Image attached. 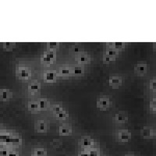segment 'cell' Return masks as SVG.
Returning a JSON list of instances; mask_svg holds the SVG:
<instances>
[{
  "label": "cell",
  "mask_w": 156,
  "mask_h": 156,
  "mask_svg": "<svg viewBox=\"0 0 156 156\" xmlns=\"http://www.w3.org/2000/svg\"><path fill=\"white\" fill-rule=\"evenodd\" d=\"M17 74L20 78L24 80L28 79L30 77V71L26 67H19L17 70Z\"/></svg>",
  "instance_id": "1"
},
{
  "label": "cell",
  "mask_w": 156,
  "mask_h": 156,
  "mask_svg": "<svg viewBox=\"0 0 156 156\" xmlns=\"http://www.w3.org/2000/svg\"><path fill=\"white\" fill-rule=\"evenodd\" d=\"M55 59V53L53 52H48L42 55V61L45 63H52V62Z\"/></svg>",
  "instance_id": "2"
},
{
  "label": "cell",
  "mask_w": 156,
  "mask_h": 156,
  "mask_svg": "<svg viewBox=\"0 0 156 156\" xmlns=\"http://www.w3.org/2000/svg\"><path fill=\"white\" fill-rule=\"evenodd\" d=\"M11 92L9 89H2L0 90V100L2 101H8L10 98Z\"/></svg>",
  "instance_id": "3"
},
{
  "label": "cell",
  "mask_w": 156,
  "mask_h": 156,
  "mask_svg": "<svg viewBox=\"0 0 156 156\" xmlns=\"http://www.w3.org/2000/svg\"><path fill=\"white\" fill-rule=\"evenodd\" d=\"M109 85L113 88H118L122 84V79L119 77H112L109 79Z\"/></svg>",
  "instance_id": "4"
},
{
  "label": "cell",
  "mask_w": 156,
  "mask_h": 156,
  "mask_svg": "<svg viewBox=\"0 0 156 156\" xmlns=\"http://www.w3.org/2000/svg\"><path fill=\"white\" fill-rule=\"evenodd\" d=\"M118 137H119V139L120 140V141L127 142L130 139V134L128 132L127 130H122V131L119 133Z\"/></svg>",
  "instance_id": "5"
},
{
  "label": "cell",
  "mask_w": 156,
  "mask_h": 156,
  "mask_svg": "<svg viewBox=\"0 0 156 156\" xmlns=\"http://www.w3.org/2000/svg\"><path fill=\"white\" fill-rule=\"evenodd\" d=\"M109 105V99L106 98H99L97 101V106L98 108H107Z\"/></svg>",
  "instance_id": "6"
},
{
  "label": "cell",
  "mask_w": 156,
  "mask_h": 156,
  "mask_svg": "<svg viewBox=\"0 0 156 156\" xmlns=\"http://www.w3.org/2000/svg\"><path fill=\"white\" fill-rule=\"evenodd\" d=\"M135 71L139 75H143L147 71V65L146 64H138L134 67Z\"/></svg>",
  "instance_id": "7"
},
{
  "label": "cell",
  "mask_w": 156,
  "mask_h": 156,
  "mask_svg": "<svg viewBox=\"0 0 156 156\" xmlns=\"http://www.w3.org/2000/svg\"><path fill=\"white\" fill-rule=\"evenodd\" d=\"M59 132H60V135L65 136V135H69L70 134H71V132H72V130H71V128L69 126L63 125L60 127Z\"/></svg>",
  "instance_id": "8"
},
{
  "label": "cell",
  "mask_w": 156,
  "mask_h": 156,
  "mask_svg": "<svg viewBox=\"0 0 156 156\" xmlns=\"http://www.w3.org/2000/svg\"><path fill=\"white\" fill-rule=\"evenodd\" d=\"M80 144L84 147H89L92 145V141L90 137H84L80 141Z\"/></svg>",
  "instance_id": "9"
},
{
  "label": "cell",
  "mask_w": 156,
  "mask_h": 156,
  "mask_svg": "<svg viewBox=\"0 0 156 156\" xmlns=\"http://www.w3.org/2000/svg\"><path fill=\"white\" fill-rule=\"evenodd\" d=\"M56 74L54 72H48L44 74V79L48 82H52L55 80Z\"/></svg>",
  "instance_id": "10"
},
{
  "label": "cell",
  "mask_w": 156,
  "mask_h": 156,
  "mask_svg": "<svg viewBox=\"0 0 156 156\" xmlns=\"http://www.w3.org/2000/svg\"><path fill=\"white\" fill-rule=\"evenodd\" d=\"M47 130V125L45 122H39L37 124V130L38 132H45Z\"/></svg>",
  "instance_id": "11"
},
{
  "label": "cell",
  "mask_w": 156,
  "mask_h": 156,
  "mask_svg": "<svg viewBox=\"0 0 156 156\" xmlns=\"http://www.w3.org/2000/svg\"><path fill=\"white\" fill-rule=\"evenodd\" d=\"M152 131L150 128H144V130H142L141 131V134H142V136L145 138H150V137H152Z\"/></svg>",
  "instance_id": "12"
},
{
  "label": "cell",
  "mask_w": 156,
  "mask_h": 156,
  "mask_svg": "<svg viewBox=\"0 0 156 156\" xmlns=\"http://www.w3.org/2000/svg\"><path fill=\"white\" fill-rule=\"evenodd\" d=\"M40 89V84L38 83H32L28 86L29 91L31 92H35Z\"/></svg>",
  "instance_id": "13"
},
{
  "label": "cell",
  "mask_w": 156,
  "mask_h": 156,
  "mask_svg": "<svg viewBox=\"0 0 156 156\" xmlns=\"http://www.w3.org/2000/svg\"><path fill=\"white\" fill-rule=\"evenodd\" d=\"M115 119L118 123H123L127 120V116L123 113H117L115 116Z\"/></svg>",
  "instance_id": "14"
},
{
  "label": "cell",
  "mask_w": 156,
  "mask_h": 156,
  "mask_svg": "<svg viewBox=\"0 0 156 156\" xmlns=\"http://www.w3.org/2000/svg\"><path fill=\"white\" fill-rule=\"evenodd\" d=\"M28 109L30 111H37L38 109H39V106H38V103L37 102H30L28 104Z\"/></svg>",
  "instance_id": "15"
},
{
  "label": "cell",
  "mask_w": 156,
  "mask_h": 156,
  "mask_svg": "<svg viewBox=\"0 0 156 156\" xmlns=\"http://www.w3.org/2000/svg\"><path fill=\"white\" fill-rule=\"evenodd\" d=\"M55 116L60 119H65L66 117L68 116V115H67V113L64 110H61L60 112H59L58 113L55 114Z\"/></svg>",
  "instance_id": "16"
},
{
  "label": "cell",
  "mask_w": 156,
  "mask_h": 156,
  "mask_svg": "<svg viewBox=\"0 0 156 156\" xmlns=\"http://www.w3.org/2000/svg\"><path fill=\"white\" fill-rule=\"evenodd\" d=\"M37 103H38L39 109H46L47 106H48V102H47L46 99H41V100H39V101H38Z\"/></svg>",
  "instance_id": "17"
},
{
  "label": "cell",
  "mask_w": 156,
  "mask_h": 156,
  "mask_svg": "<svg viewBox=\"0 0 156 156\" xmlns=\"http://www.w3.org/2000/svg\"><path fill=\"white\" fill-rule=\"evenodd\" d=\"M20 142H21V139L20 137H10V139L9 140V142L8 143H11V144H20Z\"/></svg>",
  "instance_id": "18"
},
{
  "label": "cell",
  "mask_w": 156,
  "mask_h": 156,
  "mask_svg": "<svg viewBox=\"0 0 156 156\" xmlns=\"http://www.w3.org/2000/svg\"><path fill=\"white\" fill-rule=\"evenodd\" d=\"M47 152L45 149H35V155L36 156H46Z\"/></svg>",
  "instance_id": "19"
},
{
  "label": "cell",
  "mask_w": 156,
  "mask_h": 156,
  "mask_svg": "<svg viewBox=\"0 0 156 156\" xmlns=\"http://www.w3.org/2000/svg\"><path fill=\"white\" fill-rule=\"evenodd\" d=\"M84 73V70L81 66H76L75 68H73V73L75 75H81Z\"/></svg>",
  "instance_id": "20"
},
{
  "label": "cell",
  "mask_w": 156,
  "mask_h": 156,
  "mask_svg": "<svg viewBox=\"0 0 156 156\" xmlns=\"http://www.w3.org/2000/svg\"><path fill=\"white\" fill-rule=\"evenodd\" d=\"M78 61L81 63H88L89 62V58L88 56H86V55H81V56H80Z\"/></svg>",
  "instance_id": "21"
},
{
  "label": "cell",
  "mask_w": 156,
  "mask_h": 156,
  "mask_svg": "<svg viewBox=\"0 0 156 156\" xmlns=\"http://www.w3.org/2000/svg\"><path fill=\"white\" fill-rule=\"evenodd\" d=\"M106 55L110 56V57L114 58L116 55H117V52L114 49H111V50H108L107 51V52H106Z\"/></svg>",
  "instance_id": "22"
},
{
  "label": "cell",
  "mask_w": 156,
  "mask_h": 156,
  "mask_svg": "<svg viewBox=\"0 0 156 156\" xmlns=\"http://www.w3.org/2000/svg\"><path fill=\"white\" fill-rule=\"evenodd\" d=\"M60 73L64 76H67L70 73V70L69 68H62L60 70Z\"/></svg>",
  "instance_id": "23"
},
{
  "label": "cell",
  "mask_w": 156,
  "mask_h": 156,
  "mask_svg": "<svg viewBox=\"0 0 156 156\" xmlns=\"http://www.w3.org/2000/svg\"><path fill=\"white\" fill-rule=\"evenodd\" d=\"M59 45V43H56V42H51V43H48V48H50L51 50H53L56 48Z\"/></svg>",
  "instance_id": "24"
},
{
  "label": "cell",
  "mask_w": 156,
  "mask_h": 156,
  "mask_svg": "<svg viewBox=\"0 0 156 156\" xmlns=\"http://www.w3.org/2000/svg\"><path fill=\"white\" fill-rule=\"evenodd\" d=\"M61 110H63V109L61 108V106H60V105H55V106H53V108H52V111L54 113H58L59 112H60Z\"/></svg>",
  "instance_id": "25"
},
{
  "label": "cell",
  "mask_w": 156,
  "mask_h": 156,
  "mask_svg": "<svg viewBox=\"0 0 156 156\" xmlns=\"http://www.w3.org/2000/svg\"><path fill=\"white\" fill-rule=\"evenodd\" d=\"M13 46H14V43H12V42H6L3 44V48L6 49H11Z\"/></svg>",
  "instance_id": "26"
},
{
  "label": "cell",
  "mask_w": 156,
  "mask_h": 156,
  "mask_svg": "<svg viewBox=\"0 0 156 156\" xmlns=\"http://www.w3.org/2000/svg\"><path fill=\"white\" fill-rule=\"evenodd\" d=\"M88 154H89V156H99L98 152L96 149L91 150L90 152H88Z\"/></svg>",
  "instance_id": "27"
},
{
  "label": "cell",
  "mask_w": 156,
  "mask_h": 156,
  "mask_svg": "<svg viewBox=\"0 0 156 156\" xmlns=\"http://www.w3.org/2000/svg\"><path fill=\"white\" fill-rule=\"evenodd\" d=\"M113 46L116 49H119L123 46V42H115L113 43Z\"/></svg>",
  "instance_id": "28"
},
{
  "label": "cell",
  "mask_w": 156,
  "mask_h": 156,
  "mask_svg": "<svg viewBox=\"0 0 156 156\" xmlns=\"http://www.w3.org/2000/svg\"><path fill=\"white\" fill-rule=\"evenodd\" d=\"M104 62L106 63H109L110 62H112V60H113V58L110 57V56H109V55H105L104 56Z\"/></svg>",
  "instance_id": "29"
},
{
  "label": "cell",
  "mask_w": 156,
  "mask_h": 156,
  "mask_svg": "<svg viewBox=\"0 0 156 156\" xmlns=\"http://www.w3.org/2000/svg\"><path fill=\"white\" fill-rule=\"evenodd\" d=\"M9 152L5 151V150H1L0 151V156H7Z\"/></svg>",
  "instance_id": "30"
},
{
  "label": "cell",
  "mask_w": 156,
  "mask_h": 156,
  "mask_svg": "<svg viewBox=\"0 0 156 156\" xmlns=\"http://www.w3.org/2000/svg\"><path fill=\"white\" fill-rule=\"evenodd\" d=\"M7 156H18V154L15 152H10L8 153V155Z\"/></svg>",
  "instance_id": "31"
},
{
  "label": "cell",
  "mask_w": 156,
  "mask_h": 156,
  "mask_svg": "<svg viewBox=\"0 0 156 156\" xmlns=\"http://www.w3.org/2000/svg\"><path fill=\"white\" fill-rule=\"evenodd\" d=\"M78 156H89V154L87 152H82L78 155Z\"/></svg>",
  "instance_id": "32"
},
{
  "label": "cell",
  "mask_w": 156,
  "mask_h": 156,
  "mask_svg": "<svg viewBox=\"0 0 156 156\" xmlns=\"http://www.w3.org/2000/svg\"><path fill=\"white\" fill-rule=\"evenodd\" d=\"M74 51L76 52H79L80 51V48H74Z\"/></svg>",
  "instance_id": "33"
},
{
  "label": "cell",
  "mask_w": 156,
  "mask_h": 156,
  "mask_svg": "<svg viewBox=\"0 0 156 156\" xmlns=\"http://www.w3.org/2000/svg\"><path fill=\"white\" fill-rule=\"evenodd\" d=\"M152 89H155V81H152Z\"/></svg>",
  "instance_id": "34"
},
{
  "label": "cell",
  "mask_w": 156,
  "mask_h": 156,
  "mask_svg": "<svg viewBox=\"0 0 156 156\" xmlns=\"http://www.w3.org/2000/svg\"><path fill=\"white\" fill-rule=\"evenodd\" d=\"M2 127L0 126V134H2Z\"/></svg>",
  "instance_id": "35"
},
{
  "label": "cell",
  "mask_w": 156,
  "mask_h": 156,
  "mask_svg": "<svg viewBox=\"0 0 156 156\" xmlns=\"http://www.w3.org/2000/svg\"><path fill=\"white\" fill-rule=\"evenodd\" d=\"M125 156H134V155H125Z\"/></svg>",
  "instance_id": "36"
},
{
  "label": "cell",
  "mask_w": 156,
  "mask_h": 156,
  "mask_svg": "<svg viewBox=\"0 0 156 156\" xmlns=\"http://www.w3.org/2000/svg\"><path fill=\"white\" fill-rule=\"evenodd\" d=\"M33 156H36V155H34Z\"/></svg>",
  "instance_id": "37"
}]
</instances>
